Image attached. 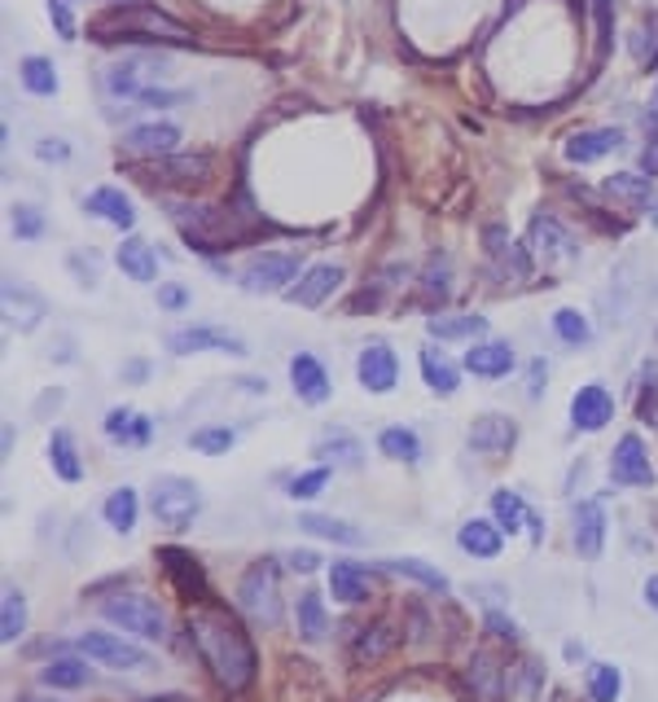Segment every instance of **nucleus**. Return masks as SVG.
Returning a JSON list of instances; mask_svg holds the SVG:
<instances>
[{
    "label": "nucleus",
    "mask_w": 658,
    "mask_h": 702,
    "mask_svg": "<svg viewBox=\"0 0 658 702\" xmlns=\"http://www.w3.org/2000/svg\"><path fill=\"white\" fill-rule=\"evenodd\" d=\"M49 466L62 483H80L84 479V461H80V448H75V435L71 431H54L49 435Z\"/></svg>",
    "instance_id": "obj_33"
},
{
    "label": "nucleus",
    "mask_w": 658,
    "mask_h": 702,
    "mask_svg": "<svg viewBox=\"0 0 658 702\" xmlns=\"http://www.w3.org/2000/svg\"><path fill=\"white\" fill-rule=\"evenodd\" d=\"M329 593H334L339 601H348V606H361V601H369V571L365 566H356V562H334L329 566Z\"/></svg>",
    "instance_id": "obj_29"
},
{
    "label": "nucleus",
    "mask_w": 658,
    "mask_h": 702,
    "mask_svg": "<svg viewBox=\"0 0 658 702\" xmlns=\"http://www.w3.org/2000/svg\"><path fill=\"white\" fill-rule=\"evenodd\" d=\"M654 426H658V413H654Z\"/></svg>",
    "instance_id": "obj_64"
},
{
    "label": "nucleus",
    "mask_w": 658,
    "mask_h": 702,
    "mask_svg": "<svg viewBox=\"0 0 658 702\" xmlns=\"http://www.w3.org/2000/svg\"><path fill=\"white\" fill-rule=\"evenodd\" d=\"M49 19H54V27H58L62 40H75V36H80L75 14H71V0H49Z\"/></svg>",
    "instance_id": "obj_54"
},
{
    "label": "nucleus",
    "mask_w": 658,
    "mask_h": 702,
    "mask_svg": "<svg viewBox=\"0 0 658 702\" xmlns=\"http://www.w3.org/2000/svg\"><path fill=\"white\" fill-rule=\"evenodd\" d=\"M623 145V132L619 128H584V132H575V137H566V145H562V154L571 159V163H597V159H606V154H614Z\"/></svg>",
    "instance_id": "obj_19"
},
{
    "label": "nucleus",
    "mask_w": 658,
    "mask_h": 702,
    "mask_svg": "<svg viewBox=\"0 0 658 702\" xmlns=\"http://www.w3.org/2000/svg\"><path fill=\"white\" fill-rule=\"evenodd\" d=\"M150 510L163 527L185 531L202 514V488L193 479H180V475H158L154 488H150Z\"/></svg>",
    "instance_id": "obj_4"
},
{
    "label": "nucleus",
    "mask_w": 658,
    "mask_h": 702,
    "mask_svg": "<svg viewBox=\"0 0 658 702\" xmlns=\"http://www.w3.org/2000/svg\"><path fill=\"white\" fill-rule=\"evenodd\" d=\"M466 680H470V689H474V702H501V693H505V667H501L487 650H479V654L470 658Z\"/></svg>",
    "instance_id": "obj_26"
},
{
    "label": "nucleus",
    "mask_w": 658,
    "mask_h": 702,
    "mask_svg": "<svg viewBox=\"0 0 658 702\" xmlns=\"http://www.w3.org/2000/svg\"><path fill=\"white\" fill-rule=\"evenodd\" d=\"M610 479L619 488H649L654 483V466H649V453L641 444V435H623L610 453Z\"/></svg>",
    "instance_id": "obj_13"
},
{
    "label": "nucleus",
    "mask_w": 658,
    "mask_h": 702,
    "mask_svg": "<svg viewBox=\"0 0 658 702\" xmlns=\"http://www.w3.org/2000/svg\"><path fill=\"white\" fill-rule=\"evenodd\" d=\"M391 645H396L391 623H374V628H361V636H356V645H352V658H356L361 667H369V663H378L383 654H391Z\"/></svg>",
    "instance_id": "obj_39"
},
{
    "label": "nucleus",
    "mask_w": 658,
    "mask_h": 702,
    "mask_svg": "<svg viewBox=\"0 0 658 702\" xmlns=\"http://www.w3.org/2000/svg\"><path fill=\"white\" fill-rule=\"evenodd\" d=\"M23 632H27V597L10 584V588H5V601H0V641L14 645Z\"/></svg>",
    "instance_id": "obj_40"
},
{
    "label": "nucleus",
    "mask_w": 658,
    "mask_h": 702,
    "mask_svg": "<svg viewBox=\"0 0 658 702\" xmlns=\"http://www.w3.org/2000/svg\"><path fill=\"white\" fill-rule=\"evenodd\" d=\"M84 211H89V215H97V220H106V224H115V229H124V233L137 224L132 202H128V198H124V189H115V185L93 189V194L84 198Z\"/></svg>",
    "instance_id": "obj_24"
},
{
    "label": "nucleus",
    "mask_w": 658,
    "mask_h": 702,
    "mask_svg": "<svg viewBox=\"0 0 658 702\" xmlns=\"http://www.w3.org/2000/svg\"><path fill=\"white\" fill-rule=\"evenodd\" d=\"M40 680H45L49 689H84V685L93 680V671H89L84 658H54V663L40 667Z\"/></svg>",
    "instance_id": "obj_37"
},
{
    "label": "nucleus",
    "mask_w": 658,
    "mask_h": 702,
    "mask_svg": "<svg viewBox=\"0 0 658 702\" xmlns=\"http://www.w3.org/2000/svg\"><path fill=\"white\" fill-rule=\"evenodd\" d=\"M649 224H658V198H649Z\"/></svg>",
    "instance_id": "obj_61"
},
{
    "label": "nucleus",
    "mask_w": 658,
    "mask_h": 702,
    "mask_svg": "<svg viewBox=\"0 0 658 702\" xmlns=\"http://www.w3.org/2000/svg\"><path fill=\"white\" fill-rule=\"evenodd\" d=\"M154 435V422L137 409H110L106 413V440L110 444H124V448H137V444H150Z\"/></svg>",
    "instance_id": "obj_28"
},
{
    "label": "nucleus",
    "mask_w": 658,
    "mask_h": 702,
    "mask_svg": "<svg viewBox=\"0 0 658 702\" xmlns=\"http://www.w3.org/2000/svg\"><path fill=\"white\" fill-rule=\"evenodd\" d=\"M487 628H492L501 641H518V623H514V619H505L501 610H487Z\"/></svg>",
    "instance_id": "obj_56"
},
{
    "label": "nucleus",
    "mask_w": 658,
    "mask_h": 702,
    "mask_svg": "<svg viewBox=\"0 0 658 702\" xmlns=\"http://www.w3.org/2000/svg\"><path fill=\"white\" fill-rule=\"evenodd\" d=\"M553 329H557V338H562V342H571V347H584V342L592 338L588 316H584V312H575V307H557V312H553Z\"/></svg>",
    "instance_id": "obj_48"
},
{
    "label": "nucleus",
    "mask_w": 658,
    "mask_h": 702,
    "mask_svg": "<svg viewBox=\"0 0 658 702\" xmlns=\"http://www.w3.org/2000/svg\"><path fill=\"white\" fill-rule=\"evenodd\" d=\"M470 448L479 453V457H505L514 444H518V426H514V418H505V413H483V418H474V426H470Z\"/></svg>",
    "instance_id": "obj_15"
},
{
    "label": "nucleus",
    "mask_w": 658,
    "mask_h": 702,
    "mask_svg": "<svg viewBox=\"0 0 658 702\" xmlns=\"http://www.w3.org/2000/svg\"><path fill=\"white\" fill-rule=\"evenodd\" d=\"M19 702H45V698H19Z\"/></svg>",
    "instance_id": "obj_62"
},
{
    "label": "nucleus",
    "mask_w": 658,
    "mask_h": 702,
    "mask_svg": "<svg viewBox=\"0 0 658 702\" xmlns=\"http://www.w3.org/2000/svg\"><path fill=\"white\" fill-rule=\"evenodd\" d=\"M303 277L298 272V250H263L242 268V285L250 294H277L290 290V281Z\"/></svg>",
    "instance_id": "obj_8"
},
{
    "label": "nucleus",
    "mask_w": 658,
    "mask_h": 702,
    "mask_svg": "<svg viewBox=\"0 0 658 702\" xmlns=\"http://www.w3.org/2000/svg\"><path fill=\"white\" fill-rule=\"evenodd\" d=\"M294 615H298V636L303 641H325V632H329V619H325V601L316 597V593H303L298 597V606H294Z\"/></svg>",
    "instance_id": "obj_44"
},
{
    "label": "nucleus",
    "mask_w": 658,
    "mask_h": 702,
    "mask_svg": "<svg viewBox=\"0 0 658 702\" xmlns=\"http://www.w3.org/2000/svg\"><path fill=\"white\" fill-rule=\"evenodd\" d=\"M19 80H23V89H27V93H36V97H54V93L62 89V80H58V71H54V62H49V58H40V54L23 58Z\"/></svg>",
    "instance_id": "obj_35"
},
{
    "label": "nucleus",
    "mask_w": 658,
    "mask_h": 702,
    "mask_svg": "<svg viewBox=\"0 0 658 702\" xmlns=\"http://www.w3.org/2000/svg\"><path fill=\"white\" fill-rule=\"evenodd\" d=\"M606 545V510L597 501H579L575 505V549L579 558H597Z\"/></svg>",
    "instance_id": "obj_25"
},
{
    "label": "nucleus",
    "mask_w": 658,
    "mask_h": 702,
    "mask_svg": "<svg viewBox=\"0 0 658 702\" xmlns=\"http://www.w3.org/2000/svg\"><path fill=\"white\" fill-rule=\"evenodd\" d=\"M483 242H487V250H492L496 259H505L518 277H527V259H522V250L514 246V237L505 233V224H487V229H483Z\"/></svg>",
    "instance_id": "obj_47"
},
{
    "label": "nucleus",
    "mask_w": 658,
    "mask_h": 702,
    "mask_svg": "<svg viewBox=\"0 0 658 702\" xmlns=\"http://www.w3.org/2000/svg\"><path fill=\"white\" fill-rule=\"evenodd\" d=\"M158 303L172 307V312H180V307L189 303V290H185V285H158Z\"/></svg>",
    "instance_id": "obj_57"
},
{
    "label": "nucleus",
    "mask_w": 658,
    "mask_h": 702,
    "mask_svg": "<svg viewBox=\"0 0 658 702\" xmlns=\"http://www.w3.org/2000/svg\"><path fill=\"white\" fill-rule=\"evenodd\" d=\"M290 383H294V396L303 405H325L329 400V374H325V365L312 356V351H298V356L290 361Z\"/></svg>",
    "instance_id": "obj_21"
},
{
    "label": "nucleus",
    "mask_w": 658,
    "mask_h": 702,
    "mask_svg": "<svg viewBox=\"0 0 658 702\" xmlns=\"http://www.w3.org/2000/svg\"><path fill=\"white\" fill-rule=\"evenodd\" d=\"M124 145L132 154H145V159H167L180 145V128L176 124H141V128H132L124 137Z\"/></svg>",
    "instance_id": "obj_22"
},
{
    "label": "nucleus",
    "mask_w": 658,
    "mask_h": 702,
    "mask_svg": "<svg viewBox=\"0 0 658 702\" xmlns=\"http://www.w3.org/2000/svg\"><path fill=\"white\" fill-rule=\"evenodd\" d=\"M466 370L474 378H505L514 370V347L501 342V338H483V342H470L466 351Z\"/></svg>",
    "instance_id": "obj_20"
},
{
    "label": "nucleus",
    "mask_w": 658,
    "mask_h": 702,
    "mask_svg": "<svg viewBox=\"0 0 658 702\" xmlns=\"http://www.w3.org/2000/svg\"><path fill=\"white\" fill-rule=\"evenodd\" d=\"M106 523L115 527V531H137V514H141V501H137V488H115L110 496H106Z\"/></svg>",
    "instance_id": "obj_38"
},
{
    "label": "nucleus",
    "mask_w": 658,
    "mask_h": 702,
    "mask_svg": "<svg viewBox=\"0 0 658 702\" xmlns=\"http://www.w3.org/2000/svg\"><path fill=\"white\" fill-rule=\"evenodd\" d=\"M356 378H361L365 391L391 396L396 383H400V356H396L387 342H369V347L361 351V361H356Z\"/></svg>",
    "instance_id": "obj_12"
},
{
    "label": "nucleus",
    "mask_w": 658,
    "mask_h": 702,
    "mask_svg": "<svg viewBox=\"0 0 658 702\" xmlns=\"http://www.w3.org/2000/svg\"><path fill=\"white\" fill-rule=\"evenodd\" d=\"M102 615H106L115 628H124V632H132V636H141V641H163V636H167V615H163L158 601L145 597V593H115V597L102 601Z\"/></svg>",
    "instance_id": "obj_5"
},
{
    "label": "nucleus",
    "mask_w": 658,
    "mask_h": 702,
    "mask_svg": "<svg viewBox=\"0 0 658 702\" xmlns=\"http://www.w3.org/2000/svg\"><path fill=\"white\" fill-rule=\"evenodd\" d=\"M233 440H237V435H233L228 426H207V431H193V435H189V444H193L198 453H211V457H215V453H228Z\"/></svg>",
    "instance_id": "obj_50"
},
{
    "label": "nucleus",
    "mask_w": 658,
    "mask_h": 702,
    "mask_svg": "<svg viewBox=\"0 0 658 702\" xmlns=\"http://www.w3.org/2000/svg\"><path fill=\"white\" fill-rule=\"evenodd\" d=\"M80 654L102 663V667H115V671H145L150 667V654L132 641H124L119 632H84L80 641Z\"/></svg>",
    "instance_id": "obj_9"
},
{
    "label": "nucleus",
    "mask_w": 658,
    "mask_h": 702,
    "mask_svg": "<svg viewBox=\"0 0 658 702\" xmlns=\"http://www.w3.org/2000/svg\"><path fill=\"white\" fill-rule=\"evenodd\" d=\"M312 453H316L325 466H348V470H361V461H365L361 440L348 435V431H325V435L312 444Z\"/></svg>",
    "instance_id": "obj_27"
},
{
    "label": "nucleus",
    "mask_w": 658,
    "mask_h": 702,
    "mask_svg": "<svg viewBox=\"0 0 658 702\" xmlns=\"http://www.w3.org/2000/svg\"><path fill=\"white\" fill-rule=\"evenodd\" d=\"M158 562H163V571L172 575V584H176L180 597H189V601H202V597H207V571H202V562H198L193 553H185V549H158Z\"/></svg>",
    "instance_id": "obj_17"
},
{
    "label": "nucleus",
    "mask_w": 658,
    "mask_h": 702,
    "mask_svg": "<svg viewBox=\"0 0 658 702\" xmlns=\"http://www.w3.org/2000/svg\"><path fill=\"white\" fill-rule=\"evenodd\" d=\"M641 167H645V176H658V137L645 145V154H641Z\"/></svg>",
    "instance_id": "obj_59"
},
{
    "label": "nucleus",
    "mask_w": 658,
    "mask_h": 702,
    "mask_svg": "<svg viewBox=\"0 0 658 702\" xmlns=\"http://www.w3.org/2000/svg\"><path fill=\"white\" fill-rule=\"evenodd\" d=\"M285 562H290V566H294V571H303V575H307V571H316V566H320V558H316V553H312V549H294V553H290V558H285Z\"/></svg>",
    "instance_id": "obj_58"
},
{
    "label": "nucleus",
    "mask_w": 658,
    "mask_h": 702,
    "mask_svg": "<svg viewBox=\"0 0 658 702\" xmlns=\"http://www.w3.org/2000/svg\"><path fill=\"white\" fill-rule=\"evenodd\" d=\"M645 601L658 610V575H649V580H645Z\"/></svg>",
    "instance_id": "obj_60"
},
{
    "label": "nucleus",
    "mask_w": 658,
    "mask_h": 702,
    "mask_svg": "<svg viewBox=\"0 0 658 702\" xmlns=\"http://www.w3.org/2000/svg\"><path fill=\"white\" fill-rule=\"evenodd\" d=\"M167 351H176V356H193V351H224V356H246V338H237V334H228V329H215V325H189V329L167 334Z\"/></svg>",
    "instance_id": "obj_11"
},
{
    "label": "nucleus",
    "mask_w": 658,
    "mask_h": 702,
    "mask_svg": "<svg viewBox=\"0 0 658 702\" xmlns=\"http://www.w3.org/2000/svg\"><path fill=\"white\" fill-rule=\"evenodd\" d=\"M5 312H10V325H14V329L32 334V329L40 325V316H45V299H40L36 290H27L19 277H5Z\"/></svg>",
    "instance_id": "obj_23"
},
{
    "label": "nucleus",
    "mask_w": 658,
    "mask_h": 702,
    "mask_svg": "<svg viewBox=\"0 0 658 702\" xmlns=\"http://www.w3.org/2000/svg\"><path fill=\"white\" fill-rule=\"evenodd\" d=\"M387 571H391V575H404V580H418V584H426L431 593H448V575L435 571L431 562H422V558H387Z\"/></svg>",
    "instance_id": "obj_43"
},
{
    "label": "nucleus",
    "mask_w": 658,
    "mask_h": 702,
    "mask_svg": "<svg viewBox=\"0 0 658 702\" xmlns=\"http://www.w3.org/2000/svg\"><path fill=\"white\" fill-rule=\"evenodd\" d=\"M298 527H303V531H312V536H320V540L348 545V549L365 545V536H361L352 523H343V518H329V514H298Z\"/></svg>",
    "instance_id": "obj_34"
},
{
    "label": "nucleus",
    "mask_w": 658,
    "mask_h": 702,
    "mask_svg": "<svg viewBox=\"0 0 658 702\" xmlns=\"http://www.w3.org/2000/svg\"><path fill=\"white\" fill-rule=\"evenodd\" d=\"M137 102H141V106H150V110H167V106H185V102H193V93H180V89H141V93H137Z\"/></svg>",
    "instance_id": "obj_53"
},
{
    "label": "nucleus",
    "mask_w": 658,
    "mask_h": 702,
    "mask_svg": "<svg viewBox=\"0 0 658 702\" xmlns=\"http://www.w3.org/2000/svg\"><path fill=\"white\" fill-rule=\"evenodd\" d=\"M115 259H119V268H124L132 281H141V285H150V281L158 277L154 246H150V242H141V237H128V242L115 250Z\"/></svg>",
    "instance_id": "obj_32"
},
{
    "label": "nucleus",
    "mask_w": 658,
    "mask_h": 702,
    "mask_svg": "<svg viewBox=\"0 0 658 702\" xmlns=\"http://www.w3.org/2000/svg\"><path fill=\"white\" fill-rule=\"evenodd\" d=\"M185 628H189V641H193L202 667L211 671V680H215L224 693H246L250 680H255V667H259L246 628H242L224 606H198V610H189Z\"/></svg>",
    "instance_id": "obj_1"
},
{
    "label": "nucleus",
    "mask_w": 658,
    "mask_h": 702,
    "mask_svg": "<svg viewBox=\"0 0 658 702\" xmlns=\"http://www.w3.org/2000/svg\"><path fill=\"white\" fill-rule=\"evenodd\" d=\"M237 601L242 610L255 619V623H281V588H277V562L272 558H259L242 584H237Z\"/></svg>",
    "instance_id": "obj_6"
},
{
    "label": "nucleus",
    "mask_w": 658,
    "mask_h": 702,
    "mask_svg": "<svg viewBox=\"0 0 658 702\" xmlns=\"http://www.w3.org/2000/svg\"><path fill=\"white\" fill-rule=\"evenodd\" d=\"M163 71H167V62H163L158 54H132V58L110 62L106 75H102V84H106L110 97H137L141 89H150L145 80H154V75H163Z\"/></svg>",
    "instance_id": "obj_10"
},
{
    "label": "nucleus",
    "mask_w": 658,
    "mask_h": 702,
    "mask_svg": "<svg viewBox=\"0 0 658 702\" xmlns=\"http://www.w3.org/2000/svg\"><path fill=\"white\" fill-rule=\"evenodd\" d=\"M325 483H329V466H316V470L290 479V496H294V501H312V496H320Z\"/></svg>",
    "instance_id": "obj_52"
},
{
    "label": "nucleus",
    "mask_w": 658,
    "mask_h": 702,
    "mask_svg": "<svg viewBox=\"0 0 658 702\" xmlns=\"http://www.w3.org/2000/svg\"><path fill=\"white\" fill-rule=\"evenodd\" d=\"M172 220L185 229V237L198 250H228L246 237V224L237 220V211H224V207H172Z\"/></svg>",
    "instance_id": "obj_3"
},
{
    "label": "nucleus",
    "mask_w": 658,
    "mask_h": 702,
    "mask_svg": "<svg viewBox=\"0 0 658 702\" xmlns=\"http://www.w3.org/2000/svg\"><path fill=\"white\" fill-rule=\"evenodd\" d=\"M531 250H536L544 264H553V259H575V255H579L571 229H566L562 220H553V215H536V220H531Z\"/></svg>",
    "instance_id": "obj_18"
},
{
    "label": "nucleus",
    "mask_w": 658,
    "mask_h": 702,
    "mask_svg": "<svg viewBox=\"0 0 658 702\" xmlns=\"http://www.w3.org/2000/svg\"><path fill=\"white\" fill-rule=\"evenodd\" d=\"M457 545H461L470 558H496V553H501V545H505V536H501V523L470 518V523H461Z\"/></svg>",
    "instance_id": "obj_30"
},
{
    "label": "nucleus",
    "mask_w": 658,
    "mask_h": 702,
    "mask_svg": "<svg viewBox=\"0 0 658 702\" xmlns=\"http://www.w3.org/2000/svg\"><path fill=\"white\" fill-rule=\"evenodd\" d=\"M426 329H431V338H479V334H487V320L483 316H474V312H461V316H431L426 320Z\"/></svg>",
    "instance_id": "obj_41"
},
{
    "label": "nucleus",
    "mask_w": 658,
    "mask_h": 702,
    "mask_svg": "<svg viewBox=\"0 0 658 702\" xmlns=\"http://www.w3.org/2000/svg\"><path fill=\"white\" fill-rule=\"evenodd\" d=\"M422 378H426V387L435 391V396H457V387H461V374H457V365L444 356L439 347H422Z\"/></svg>",
    "instance_id": "obj_31"
},
{
    "label": "nucleus",
    "mask_w": 658,
    "mask_h": 702,
    "mask_svg": "<svg viewBox=\"0 0 658 702\" xmlns=\"http://www.w3.org/2000/svg\"><path fill=\"white\" fill-rule=\"evenodd\" d=\"M606 194L619 198V202H627L632 211L649 207V198H654L649 176H636V172H614V176H606Z\"/></svg>",
    "instance_id": "obj_36"
},
{
    "label": "nucleus",
    "mask_w": 658,
    "mask_h": 702,
    "mask_svg": "<svg viewBox=\"0 0 658 702\" xmlns=\"http://www.w3.org/2000/svg\"><path fill=\"white\" fill-rule=\"evenodd\" d=\"M137 176L145 185L158 189H202L211 180V154H167V159H150L137 167Z\"/></svg>",
    "instance_id": "obj_7"
},
{
    "label": "nucleus",
    "mask_w": 658,
    "mask_h": 702,
    "mask_svg": "<svg viewBox=\"0 0 658 702\" xmlns=\"http://www.w3.org/2000/svg\"><path fill=\"white\" fill-rule=\"evenodd\" d=\"M10 229H14V237H23V242H36V237L45 233V215H40V207H32V202H19V207H10Z\"/></svg>",
    "instance_id": "obj_49"
},
{
    "label": "nucleus",
    "mask_w": 658,
    "mask_h": 702,
    "mask_svg": "<svg viewBox=\"0 0 658 702\" xmlns=\"http://www.w3.org/2000/svg\"><path fill=\"white\" fill-rule=\"evenodd\" d=\"M610 418H614V400H610V391H606L601 383H588V387L575 391V400H571V422H575V431L597 435V431H606Z\"/></svg>",
    "instance_id": "obj_16"
},
{
    "label": "nucleus",
    "mask_w": 658,
    "mask_h": 702,
    "mask_svg": "<svg viewBox=\"0 0 658 702\" xmlns=\"http://www.w3.org/2000/svg\"><path fill=\"white\" fill-rule=\"evenodd\" d=\"M339 285H343V268H339V264H312V268H303V277L285 290V299H290L294 307H320Z\"/></svg>",
    "instance_id": "obj_14"
},
{
    "label": "nucleus",
    "mask_w": 658,
    "mask_h": 702,
    "mask_svg": "<svg viewBox=\"0 0 658 702\" xmlns=\"http://www.w3.org/2000/svg\"><path fill=\"white\" fill-rule=\"evenodd\" d=\"M378 448H383V457L404 461V466H418V461H422V440H418L413 431H404V426H387V431L378 435Z\"/></svg>",
    "instance_id": "obj_42"
},
{
    "label": "nucleus",
    "mask_w": 658,
    "mask_h": 702,
    "mask_svg": "<svg viewBox=\"0 0 658 702\" xmlns=\"http://www.w3.org/2000/svg\"><path fill=\"white\" fill-rule=\"evenodd\" d=\"M492 514H496V523H501V531H518V527H527V518H531V510H527V501H522L518 492H509V488H501V492H492Z\"/></svg>",
    "instance_id": "obj_45"
},
{
    "label": "nucleus",
    "mask_w": 658,
    "mask_h": 702,
    "mask_svg": "<svg viewBox=\"0 0 658 702\" xmlns=\"http://www.w3.org/2000/svg\"><path fill=\"white\" fill-rule=\"evenodd\" d=\"M36 154H40L45 163H67V159H71V145H67L62 137H45V141L36 145Z\"/></svg>",
    "instance_id": "obj_55"
},
{
    "label": "nucleus",
    "mask_w": 658,
    "mask_h": 702,
    "mask_svg": "<svg viewBox=\"0 0 658 702\" xmlns=\"http://www.w3.org/2000/svg\"><path fill=\"white\" fill-rule=\"evenodd\" d=\"M654 102H658V84H654Z\"/></svg>",
    "instance_id": "obj_63"
},
{
    "label": "nucleus",
    "mask_w": 658,
    "mask_h": 702,
    "mask_svg": "<svg viewBox=\"0 0 658 702\" xmlns=\"http://www.w3.org/2000/svg\"><path fill=\"white\" fill-rule=\"evenodd\" d=\"M448 277H453L448 255H435V259H431V268H426V285H422V290H426V299H448V290H453V285H448Z\"/></svg>",
    "instance_id": "obj_51"
},
{
    "label": "nucleus",
    "mask_w": 658,
    "mask_h": 702,
    "mask_svg": "<svg viewBox=\"0 0 658 702\" xmlns=\"http://www.w3.org/2000/svg\"><path fill=\"white\" fill-rule=\"evenodd\" d=\"M97 40H154V45H193V32L180 23V19H172V14H163V10H154V5H115V10H106L102 19H93V27H89Z\"/></svg>",
    "instance_id": "obj_2"
},
{
    "label": "nucleus",
    "mask_w": 658,
    "mask_h": 702,
    "mask_svg": "<svg viewBox=\"0 0 658 702\" xmlns=\"http://www.w3.org/2000/svg\"><path fill=\"white\" fill-rule=\"evenodd\" d=\"M619 693H623L619 667L614 663H592L588 667V698L592 702H619Z\"/></svg>",
    "instance_id": "obj_46"
}]
</instances>
